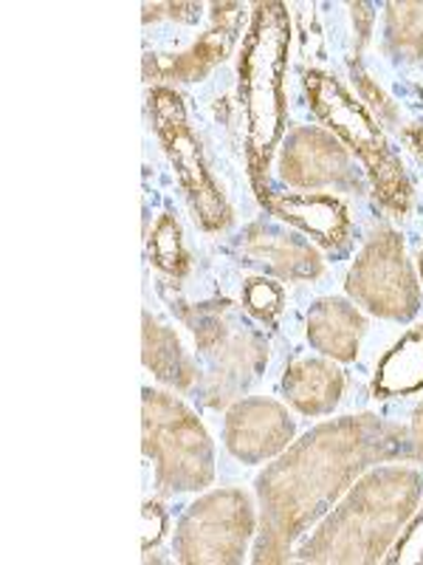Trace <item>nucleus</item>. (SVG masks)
<instances>
[{
  "label": "nucleus",
  "instance_id": "nucleus-18",
  "mask_svg": "<svg viewBox=\"0 0 423 565\" xmlns=\"http://www.w3.org/2000/svg\"><path fill=\"white\" fill-rule=\"evenodd\" d=\"M423 387V328H412L410 334L387 351L376 371L372 393L376 398L410 396Z\"/></svg>",
  "mask_w": 423,
  "mask_h": 565
},
{
  "label": "nucleus",
  "instance_id": "nucleus-26",
  "mask_svg": "<svg viewBox=\"0 0 423 565\" xmlns=\"http://www.w3.org/2000/svg\"><path fill=\"white\" fill-rule=\"evenodd\" d=\"M404 139L412 148V153H415L417 159H423V125H412V128H406Z\"/></svg>",
  "mask_w": 423,
  "mask_h": 565
},
{
  "label": "nucleus",
  "instance_id": "nucleus-7",
  "mask_svg": "<svg viewBox=\"0 0 423 565\" xmlns=\"http://www.w3.org/2000/svg\"><path fill=\"white\" fill-rule=\"evenodd\" d=\"M347 295L381 320L406 322L421 309V286L406 260L404 241L392 230H379L347 271Z\"/></svg>",
  "mask_w": 423,
  "mask_h": 565
},
{
  "label": "nucleus",
  "instance_id": "nucleus-14",
  "mask_svg": "<svg viewBox=\"0 0 423 565\" xmlns=\"http://www.w3.org/2000/svg\"><path fill=\"white\" fill-rule=\"evenodd\" d=\"M240 252L249 264L263 266L282 280H311L322 275V257L311 244L296 235L274 230L265 224H251L243 235Z\"/></svg>",
  "mask_w": 423,
  "mask_h": 565
},
{
  "label": "nucleus",
  "instance_id": "nucleus-10",
  "mask_svg": "<svg viewBox=\"0 0 423 565\" xmlns=\"http://www.w3.org/2000/svg\"><path fill=\"white\" fill-rule=\"evenodd\" d=\"M226 450L243 463H263L282 456L294 441V422L274 398H240L226 413Z\"/></svg>",
  "mask_w": 423,
  "mask_h": 565
},
{
  "label": "nucleus",
  "instance_id": "nucleus-8",
  "mask_svg": "<svg viewBox=\"0 0 423 565\" xmlns=\"http://www.w3.org/2000/svg\"><path fill=\"white\" fill-rule=\"evenodd\" d=\"M150 114H153L159 139L173 161L175 173H178L181 186H184L189 206H193L195 218L204 230L218 232L231 221V210L226 204V195L220 193L212 173L204 164V153L195 139L193 128L186 122V110L181 97L173 88H153L150 90Z\"/></svg>",
  "mask_w": 423,
  "mask_h": 565
},
{
  "label": "nucleus",
  "instance_id": "nucleus-4",
  "mask_svg": "<svg viewBox=\"0 0 423 565\" xmlns=\"http://www.w3.org/2000/svg\"><path fill=\"white\" fill-rule=\"evenodd\" d=\"M305 94L327 130L345 145L356 159L365 164L370 175L372 193L392 215H404L412 204V184L404 173V164L390 148L384 130L365 110L359 99H352L339 83L325 71L305 74Z\"/></svg>",
  "mask_w": 423,
  "mask_h": 565
},
{
  "label": "nucleus",
  "instance_id": "nucleus-13",
  "mask_svg": "<svg viewBox=\"0 0 423 565\" xmlns=\"http://www.w3.org/2000/svg\"><path fill=\"white\" fill-rule=\"evenodd\" d=\"M243 7L238 3H224L215 7V26L186 52L175 54V57H148L144 60V71L161 79H181V83H193L200 79L209 68L226 60L231 52V45L238 40L240 32V12Z\"/></svg>",
  "mask_w": 423,
  "mask_h": 565
},
{
  "label": "nucleus",
  "instance_id": "nucleus-6",
  "mask_svg": "<svg viewBox=\"0 0 423 565\" xmlns=\"http://www.w3.org/2000/svg\"><path fill=\"white\" fill-rule=\"evenodd\" d=\"M251 498L240 489H218L186 509L175 529V557L189 565L240 563L254 534Z\"/></svg>",
  "mask_w": 423,
  "mask_h": 565
},
{
  "label": "nucleus",
  "instance_id": "nucleus-25",
  "mask_svg": "<svg viewBox=\"0 0 423 565\" xmlns=\"http://www.w3.org/2000/svg\"><path fill=\"white\" fill-rule=\"evenodd\" d=\"M352 20L359 23V40L361 43H367V38H370V26H372V12L367 3H352Z\"/></svg>",
  "mask_w": 423,
  "mask_h": 565
},
{
  "label": "nucleus",
  "instance_id": "nucleus-11",
  "mask_svg": "<svg viewBox=\"0 0 423 565\" xmlns=\"http://www.w3.org/2000/svg\"><path fill=\"white\" fill-rule=\"evenodd\" d=\"M260 204L285 224L296 226L325 249H341L350 241V212L339 199L325 193H274L260 190Z\"/></svg>",
  "mask_w": 423,
  "mask_h": 565
},
{
  "label": "nucleus",
  "instance_id": "nucleus-21",
  "mask_svg": "<svg viewBox=\"0 0 423 565\" xmlns=\"http://www.w3.org/2000/svg\"><path fill=\"white\" fill-rule=\"evenodd\" d=\"M246 309L251 311L260 320H274L282 311V300H285V291H282L280 282L269 280V277H254V280L246 282Z\"/></svg>",
  "mask_w": 423,
  "mask_h": 565
},
{
  "label": "nucleus",
  "instance_id": "nucleus-27",
  "mask_svg": "<svg viewBox=\"0 0 423 565\" xmlns=\"http://www.w3.org/2000/svg\"><path fill=\"white\" fill-rule=\"evenodd\" d=\"M421 275H423V252H421Z\"/></svg>",
  "mask_w": 423,
  "mask_h": 565
},
{
  "label": "nucleus",
  "instance_id": "nucleus-17",
  "mask_svg": "<svg viewBox=\"0 0 423 565\" xmlns=\"http://www.w3.org/2000/svg\"><path fill=\"white\" fill-rule=\"evenodd\" d=\"M144 365L155 373V380L167 382L175 391H189L198 382V367L186 356L178 337L167 326L155 322L153 317L144 315Z\"/></svg>",
  "mask_w": 423,
  "mask_h": 565
},
{
  "label": "nucleus",
  "instance_id": "nucleus-20",
  "mask_svg": "<svg viewBox=\"0 0 423 565\" xmlns=\"http://www.w3.org/2000/svg\"><path fill=\"white\" fill-rule=\"evenodd\" d=\"M150 257H153V264L159 269L173 277L189 271V257H186L184 241H181V226L167 212L155 221L153 232H150Z\"/></svg>",
  "mask_w": 423,
  "mask_h": 565
},
{
  "label": "nucleus",
  "instance_id": "nucleus-5",
  "mask_svg": "<svg viewBox=\"0 0 423 565\" xmlns=\"http://www.w3.org/2000/svg\"><path fill=\"white\" fill-rule=\"evenodd\" d=\"M141 447L155 463V489L161 494L198 492L215 481V447L204 424L178 398L144 391Z\"/></svg>",
  "mask_w": 423,
  "mask_h": 565
},
{
  "label": "nucleus",
  "instance_id": "nucleus-23",
  "mask_svg": "<svg viewBox=\"0 0 423 565\" xmlns=\"http://www.w3.org/2000/svg\"><path fill=\"white\" fill-rule=\"evenodd\" d=\"M144 523H148L144 548H150L164 537V532H167V514H164V509H161L159 503H148V507H144Z\"/></svg>",
  "mask_w": 423,
  "mask_h": 565
},
{
  "label": "nucleus",
  "instance_id": "nucleus-16",
  "mask_svg": "<svg viewBox=\"0 0 423 565\" xmlns=\"http://www.w3.org/2000/svg\"><path fill=\"white\" fill-rule=\"evenodd\" d=\"M282 393L302 416H325L341 402L345 373L330 360H294L282 376Z\"/></svg>",
  "mask_w": 423,
  "mask_h": 565
},
{
  "label": "nucleus",
  "instance_id": "nucleus-15",
  "mask_svg": "<svg viewBox=\"0 0 423 565\" xmlns=\"http://www.w3.org/2000/svg\"><path fill=\"white\" fill-rule=\"evenodd\" d=\"M365 328L361 311L341 297L316 300L308 311V342L334 362H352L359 356Z\"/></svg>",
  "mask_w": 423,
  "mask_h": 565
},
{
  "label": "nucleus",
  "instance_id": "nucleus-1",
  "mask_svg": "<svg viewBox=\"0 0 423 565\" xmlns=\"http://www.w3.org/2000/svg\"><path fill=\"white\" fill-rule=\"evenodd\" d=\"M410 461V433L401 424L372 416L325 422L282 452L257 478L260 537L254 563H285L291 546L367 469L387 461Z\"/></svg>",
  "mask_w": 423,
  "mask_h": 565
},
{
  "label": "nucleus",
  "instance_id": "nucleus-3",
  "mask_svg": "<svg viewBox=\"0 0 423 565\" xmlns=\"http://www.w3.org/2000/svg\"><path fill=\"white\" fill-rule=\"evenodd\" d=\"M291 20L282 3H257L240 54V103L246 110V153L257 193L285 130V71Z\"/></svg>",
  "mask_w": 423,
  "mask_h": 565
},
{
  "label": "nucleus",
  "instance_id": "nucleus-12",
  "mask_svg": "<svg viewBox=\"0 0 423 565\" xmlns=\"http://www.w3.org/2000/svg\"><path fill=\"white\" fill-rule=\"evenodd\" d=\"M204 356L212 360L209 371V387H206V402L212 407L226 405L229 398H235V393L243 385H249L251 380H257V373L263 371L265 362H269V345L257 331H226L209 351H204Z\"/></svg>",
  "mask_w": 423,
  "mask_h": 565
},
{
  "label": "nucleus",
  "instance_id": "nucleus-24",
  "mask_svg": "<svg viewBox=\"0 0 423 565\" xmlns=\"http://www.w3.org/2000/svg\"><path fill=\"white\" fill-rule=\"evenodd\" d=\"M406 433H410V461L423 463V405L415 407L410 430Z\"/></svg>",
  "mask_w": 423,
  "mask_h": 565
},
{
  "label": "nucleus",
  "instance_id": "nucleus-22",
  "mask_svg": "<svg viewBox=\"0 0 423 565\" xmlns=\"http://www.w3.org/2000/svg\"><path fill=\"white\" fill-rule=\"evenodd\" d=\"M392 563H423V509L406 523V534L398 540Z\"/></svg>",
  "mask_w": 423,
  "mask_h": 565
},
{
  "label": "nucleus",
  "instance_id": "nucleus-19",
  "mask_svg": "<svg viewBox=\"0 0 423 565\" xmlns=\"http://www.w3.org/2000/svg\"><path fill=\"white\" fill-rule=\"evenodd\" d=\"M387 49L398 60L423 57V3H387Z\"/></svg>",
  "mask_w": 423,
  "mask_h": 565
},
{
  "label": "nucleus",
  "instance_id": "nucleus-9",
  "mask_svg": "<svg viewBox=\"0 0 423 565\" xmlns=\"http://www.w3.org/2000/svg\"><path fill=\"white\" fill-rule=\"evenodd\" d=\"M280 175L296 190H325L336 186L341 193H359L365 181L352 164L350 150L330 130L305 128L291 130L280 156Z\"/></svg>",
  "mask_w": 423,
  "mask_h": 565
},
{
  "label": "nucleus",
  "instance_id": "nucleus-2",
  "mask_svg": "<svg viewBox=\"0 0 423 565\" xmlns=\"http://www.w3.org/2000/svg\"><path fill=\"white\" fill-rule=\"evenodd\" d=\"M423 476L410 467H376L347 489L316 534L300 546L302 563H379L415 518Z\"/></svg>",
  "mask_w": 423,
  "mask_h": 565
}]
</instances>
